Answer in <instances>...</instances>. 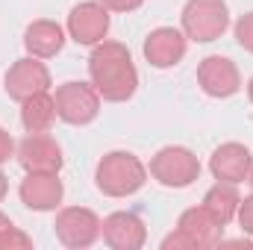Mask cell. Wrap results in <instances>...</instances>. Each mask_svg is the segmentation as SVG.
<instances>
[{"instance_id":"cell-1","label":"cell","mask_w":253,"mask_h":250,"mask_svg":"<svg viewBox=\"0 0 253 250\" xmlns=\"http://www.w3.org/2000/svg\"><path fill=\"white\" fill-rule=\"evenodd\" d=\"M88 77L97 94L109 103H126L138 88V71L121 42H100L88 56Z\"/></svg>"},{"instance_id":"cell-2","label":"cell","mask_w":253,"mask_h":250,"mask_svg":"<svg viewBox=\"0 0 253 250\" xmlns=\"http://www.w3.org/2000/svg\"><path fill=\"white\" fill-rule=\"evenodd\" d=\"M94 183L106 197H129L147 183V168L135 153L112 150L97 162Z\"/></svg>"},{"instance_id":"cell-3","label":"cell","mask_w":253,"mask_h":250,"mask_svg":"<svg viewBox=\"0 0 253 250\" xmlns=\"http://www.w3.org/2000/svg\"><path fill=\"white\" fill-rule=\"evenodd\" d=\"M230 27V9L224 0H189L183 6V33L197 44L221 39Z\"/></svg>"},{"instance_id":"cell-4","label":"cell","mask_w":253,"mask_h":250,"mask_svg":"<svg viewBox=\"0 0 253 250\" xmlns=\"http://www.w3.org/2000/svg\"><path fill=\"white\" fill-rule=\"evenodd\" d=\"M56 115L71 126H85L100 115V94L91 83H62L56 88Z\"/></svg>"},{"instance_id":"cell-5","label":"cell","mask_w":253,"mask_h":250,"mask_svg":"<svg viewBox=\"0 0 253 250\" xmlns=\"http://www.w3.org/2000/svg\"><path fill=\"white\" fill-rule=\"evenodd\" d=\"M150 177L165 188H189L200 177V162L189 147H162L150 159Z\"/></svg>"},{"instance_id":"cell-6","label":"cell","mask_w":253,"mask_h":250,"mask_svg":"<svg viewBox=\"0 0 253 250\" xmlns=\"http://www.w3.org/2000/svg\"><path fill=\"white\" fill-rule=\"evenodd\" d=\"M53 230H56V239L62 242L65 248L83 250V248H91L100 239L103 224H100V218L91 209H85V206H68V209H62L56 215Z\"/></svg>"},{"instance_id":"cell-7","label":"cell","mask_w":253,"mask_h":250,"mask_svg":"<svg viewBox=\"0 0 253 250\" xmlns=\"http://www.w3.org/2000/svg\"><path fill=\"white\" fill-rule=\"evenodd\" d=\"M18 162L27 174H59L62 171V147L44 135V132H30L18 144Z\"/></svg>"},{"instance_id":"cell-8","label":"cell","mask_w":253,"mask_h":250,"mask_svg":"<svg viewBox=\"0 0 253 250\" xmlns=\"http://www.w3.org/2000/svg\"><path fill=\"white\" fill-rule=\"evenodd\" d=\"M68 33L77 44H100L109 33V9L94 0L74 6L68 15Z\"/></svg>"},{"instance_id":"cell-9","label":"cell","mask_w":253,"mask_h":250,"mask_svg":"<svg viewBox=\"0 0 253 250\" xmlns=\"http://www.w3.org/2000/svg\"><path fill=\"white\" fill-rule=\"evenodd\" d=\"M6 94L18 103H24L27 97L39 94V91H47L50 88V71L47 65L39 62L36 56H27V59H18V62L9 68L6 74Z\"/></svg>"},{"instance_id":"cell-10","label":"cell","mask_w":253,"mask_h":250,"mask_svg":"<svg viewBox=\"0 0 253 250\" xmlns=\"http://www.w3.org/2000/svg\"><path fill=\"white\" fill-rule=\"evenodd\" d=\"M197 83L209 97L224 100L242 88V74H239L236 62L227 56H206L197 65Z\"/></svg>"},{"instance_id":"cell-11","label":"cell","mask_w":253,"mask_h":250,"mask_svg":"<svg viewBox=\"0 0 253 250\" xmlns=\"http://www.w3.org/2000/svg\"><path fill=\"white\" fill-rule=\"evenodd\" d=\"M21 203L33 212H53L65 197V186L59 174H27L18 186Z\"/></svg>"},{"instance_id":"cell-12","label":"cell","mask_w":253,"mask_h":250,"mask_svg":"<svg viewBox=\"0 0 253 250\" xmlns=\"http://www.w3.org/2000/svg\"><path fill=\"white\" fill-rule=\"evenodd\" d=\"M186 50H189V39L174 27H159L144 39V59L153 68H174L177 62H183Z\"/></svg>"},{"instance_id":"cell-13","label":"cell","mask_w":253,"mask_h":250,"mask_svg":"<svg viewBox=\"0 0 253 250\" xmlns=\"http://www.w3.org/2000/svg\"><path fill=\"white\" fill-rule=\"evenodd\" d=\"M253 168V156L251 150L239 141H227L221 147H215V153L209 156V171L215 180H224V183H245L248 174Z\"/></svg>"},{"instance_id":"cell-14","label":"cell","mask_w":253,"mask_h":250,"mask_svg":"<svg viewBox=\"0 0 253 250\" xmlns=\"http://www.w3.org/2000/svg\"><path fill=\"white\" fill-rule=\"evenodd\" d=\"M177 233L189 242V248L203 250V248H215L221 245L224 239V227L203 209V206H194V209H186L177 221Z\"/></svg>"},{"instance_id":"cell-15","label":"cell","mask_w":253,"mask_h":250,"mask_svg":"<svg viewBox=\"0 0 253 250\" xmlns=\"http://www.w3.org/2000/svg\"><path fill=\"white\" fill-rule=\"evenodd\" d=\"M103 242L112 250H138L147 242L144 221L135 212H112L103 221Z\"/></svg>"},{"instance_id":"cell-16","label":"cell","mask_w":253,"mask_h":250,"mask_svg":"<svg viewBox=\"0 0 253 250\" xmlns=\"http://www.w3.org/2000/svg\"><path fill=\"white\" fill-rule=\"evenodd\" d=\"M65 44V33L56 21H33L24 30V47L30 56L36 59H50L62 50Z\"/></svg>"},{"instance_id":"cell-17","label":"cell","mask_w":253,"mask_h":250,"mask_svg":"<svg viewBox=\"0 0 253 250\" xmlns=\"http://www.w3.org/2000/svg\"><path fill=\"white\" fill-rule=\"evenodd\" d=\"M239 203H242V197H239V191H236V183H224V180H218L215 186L203 194V209H206L221 227H227V224L236 218Z\"/></svg>"},{"instance_id":"cell-18","label":"cell","mask_w":253,"mask_h":250,"mask_svg":"<svg viewBox=\"0 0 253 250\" xmlns=\"http://www.w3.org/2000/svg\"><path fill=\"white\" fill-rule=\"evenodd\" d=\"M56 118V100L47 91H39L21 103V124L27 132H47Z\"/></svg>"},{"instance_id":"cell-19","label":"cell","mask_w":253,"mask_h":250,"mask_svg":"<svg viewBox=\"0 0 253 250\" xmlns=\"http://www.w3.org/2000/svg\"><path fill=\"white\" fill-rule=\"evenodd\" d=\"M12 250V248H33L30 236H24L6 215H0V250Z\"/></svg>"},{"instance_id":"cell-20","label":"cell","mask_w":253,"mask_h":250,"mask_svg":"<svg viewBox=\"0 0 253 250\" xmlns=\"http://www.w3.org/2000/svg\"><path fill=\"white\" fill-rule=\"evenodd\" d=\"M236 42H239V47L253 53V12H245L236 21Z\"/></svg>"},{"instance_id":"cell-21","label":"cell","mask_w":253,"mask_h":250,"mask_svg":"<svg viewBox=\"0 0 253 250\" xmlns=\"http://www.w3.org/2000/svg\"><path fill=\"white\" fill-rule=\"evenodd\" d=\"M239 224H242V230L248 233V236H253V194L251 197H245L242 203H239Z\"/></svg>"},{"instance_id":"cell-22","label":"cell","mask_w":253,"mask_h":250,"mask_svg":"<svg viewBox=\"0 0 253 250\" xmlns=\"http://www.w3.org/2000/svg\"><path fill=\"white\" fill-rule=\"evenodd\" d=\"M12 156H15V141H12V135L0 126V165L9 162Z\"/></svg>"},{"instance_id":"cell-23","label":"cell","mask_w":253,"mask_h":250,"mask_svg":"<svg viewBox=\"0 0 253 250\" xmlns=\"http://www.w3.org/2000/svg\"><path fill=\"white\" fill-rule=\"evenodd\" d=\"M109 12H132V9H138L144 0H100Z\"/></svg>"},{"instance_id":"cell-24","label":"cell","mask_w":253,"mask_h":250,"mask_svg":"<svg viewBox=\"0 0 253 250\" xmlns=\"http://www.w3.org/2000/svg\"><path fill=\"white\" fill-rule=\"evenodd\" d=\"M6 191H9V180L0 174V203H3V197H6Z\"/></svg>"},{"instance_id":"cell-25","label":"cell","mask_w":253,"mask_h":250,"mask_svg":"<svg viewBox=\"0 0 253 250\" xmlns=\"http://www.w3.org/2000/svg\"><path fill=\"white\" fill-rule=\"evenodd\" d=\"M248 94H251V103H253V80L248 83Z\"/></svg>"},{"instance_id":"cell-26","label":"cell","mask_w":253,"mask_h":250,"mask_svg":"<svg viewBox=\"0 0 253 250\" xmlns=\"http://www.w3.org/2000/svg\"><path fill=\"white\" fill-rule=\"evenodd\" d=\"M248 180H251V186H253V168H251V174H248Z\"/></svg>"}]
</instances>
